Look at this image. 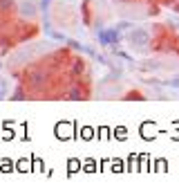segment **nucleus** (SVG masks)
<instances>
[{"label": "nucleus", "instance_id": "f257e3e1", "mask_svg": "<svg viewBox=\"0 0 179 191\" xmlns=\"http://www.w3.org/2000/svg\"><path fill=\"white\" fill-rule=\"evenodd\" d=\"M141 97H143V92L132 90V92H128V97H125V99H141Z\"/></svg>", "mask_w": 179, "mask_h": 191}]
</instances>
